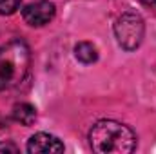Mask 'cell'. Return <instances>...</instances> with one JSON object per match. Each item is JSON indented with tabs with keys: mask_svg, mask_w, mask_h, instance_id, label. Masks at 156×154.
Instances as JSON below:
<instances>
[{
	"mask_svg": "<svg viewBox=\"0 0 156 154\" xmlns=\"http://www.w3.org/2000/svg\"><path fill=\"white\" fill-rule=\"evenodd\" d=\"M89 143L98 154H129L136 149V134L120 121L100 120L89 132Z\"/></svg>",
	"mask_w": 156,
	"mask_h": 154,
	"instance_id": "6da1fadb",
	"label": "cell"
},
{
	"mask_svg": "<svg viewBox=\"0 0 156 154\" xmlns=\"http://www.w3.org/2000/svg\"><path fill=\"white\" fill-rule=\"evenodd\" d=\"M31 71V49L16 38L0 47V91L20 87Z\"/></svg>",
	"mask_w": 156,
	"mask_h": 154,
	"instance_id": "7a4b0ae2",
	"label": "cell"
},
{
	"mask_svg": "<svg viewBox=\"0 0 156 154\" xmlns=\"http://www.w3.org/2000/svg\"><path fill=\"white\" fill-rule=\"evenodd\" d=\"M115 35L118 44L125 51H134L140 47L144 35H145V24L144 18L134 11H125L118 16L115 24Z\"/></svg>",
	"mask_w": 156,
	"mask_h": 154,
	"instance_id": "3957f363",
	"label": "cell"
},
{
	"mask_svg": "<svg viewBox=\"0 0 156 154\" xmlns=\"http://www.w3.org/2000/svg\"><path fill=\"white\" fill-rule=\"evenodd\" d=\"M55 13H56V7L53 2L49 0H37V2H31L27 4L24 9H22V16L26 20V24L33 26V27H40V26H45L49 24L53 18H55Z\"/></svg>",
	"mask_w": 156,
	"mask_h": 154,
	"instance_id": "277c9868",
	"label": "cell"
},
{
	"mask_svg": "<svg viewBox=\"0 0 156 154\" xmlns=\"http://www.w3.org/2000/svg\"><path fill=\"white\" fill-rule=\"evenodd\" d=\"M27 151L31 154H49V152H64V143L47 132H37L27 142Z\"/></svg>",
	"mask_w": 156,
	"mask_h": 154,
	"instance_id": "5b68a950",
	"label": "cell"
},
{
	"mask_svg": "<svg viewBox=\"0 0 156 154\" xmlns=\"http://www.w3.org/2000/svg\"><path fill=\"white\" fill-rule=\"evenodd\" d=\"M13 120L22 123V125H26V127H29L37 120V111L29 103H16L13 107Z\"/></svg>",
	"mask_w": 156,
	"mask_h": 154,
	"instance_id": "8992f818",
	"label": "cell"
},
{
	"mask_svg": "<svg viewBox=\"0 0 156 154\" xmlns=\"http://www.w3.org/2000/svg\"><path fill=\"white\" fill-rule=\"evenodd\" d=\"M75 56H76L82 64H93V62L98 60V51H96V47L93 44L80 42V44H76V47H75Z\"/></svg>",
	"mask_w": 156,
	"mask_h": 154,
	"instance_id": "52a82bcc",
	"label": "cell"
},
{
	"mask_svg": "<svg viewBox=\"0 0 156 154\" xmlns=\"http://www.w3.org/2000/svg\"><path fill=\"white\" fill-rule=\"evenodd\" d=\"M22 0H0V15H13Z\"/></svg>",
	"mask_w": 156,
	"mask_h": 154,
	"instance_id": "ba28073f",
	"label": "cell"
},
{
	"mask_svg": "<svg viewBox=\"0 0 156 154\" xmlns=\"http://www.w3.org/2000/svg\"><path fill=\"white\" fill-rule=\"evenodd\" d=\"M0 152H18V147L9 142H0Z\"/></svg>",
	"mask_w": 156,
	"mask_h": 154,
	"instance_id": "9c48e42d",
	"label": "cell"
},
{
	"mask_svg": "<svg viewBox=\"0 0 156 154\" xmlns=\"http://www.w3.org/2000/svg\"><path fill=\"white\" fill-rule=\"evenodd\" d=\"M144 4H147V5H153V7H156V0H142Z\"/></svg>",
	"mask_w": 156,
	"mask_h": 154,
	"instance_id": "30bf717a",
	"label": "cell"
}]
</instances>
